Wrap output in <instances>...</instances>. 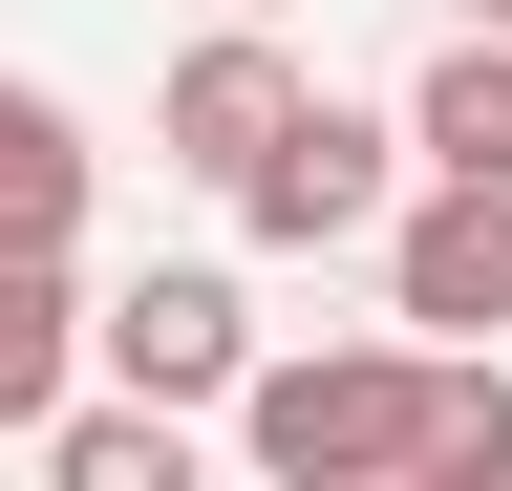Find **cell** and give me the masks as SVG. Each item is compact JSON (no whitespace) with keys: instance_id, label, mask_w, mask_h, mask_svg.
<instances>
[{"instance_id":"6da1fadb","label":"cell","mask_w":512,"mask_h":491,"mask_svg":"<svg viewBox=\"0 0 512 491\" xmlns=\"http://www.w3.org/2000/svg\"><path fill=\"white\" fill-rule=\"evenodd\" d=\"M235 449L278 470V491H406V449H427V342L384 321V342H299V363H235Z\"/></svg>"},{"instance_id":"7a4b0ae2","label":"cell","mask_w":512,"mask_h":491,"mask_svg":"<svg viewBox=\"0 0 512 491\" xmlns=\"http://www.w3.org/2000/svg\"><path fill=\"white\" fill-rule=\"evenodd\" d=\"M214 193H235V235H256V257H363V235H384V193H406V129H384V107H342V86H299L278 129L214 171Z\"/></svg>"},{"instance_id":"3957f363","label":"cell","mask_w":512,"mask_h":491,"mask_svg":"<svg viewBox=\"0 0 512 491\" xmlns=\"http://www.w3.org/2000/svg\"><path fill=\"white\" fill-rule=\"evenodd\" d=\"M384 321H406V342H491L512 321V171L384 193Z\"/></svg>"},{"instance_id":"277c9868","label":"cell","mask_w":512,"mask_h":491,"mask_svg":"<svg viewBox=\"0 0 512 491\" xmlns=\"http://www.w3.org/2000/svg\"><path fill=\"white\" fill-rule=\"evenodd\" d=\"M86 363H107L128 406H214L235 363H256V299H235L214 257H150L128 299H86Z\"/></svg>"},{"instance_id":"5b68a950","label":"cell","mask_w":512,"mask_h":491,"mask_svg":"<svg viewBox=\"0 0 512 491\" xmlns=\"http://www.w3.org/2000/svg\"><path fill=\"white\" fill-rule=\"evenodd\" d=\"M278 107H299V65H278V0H214V43L150 86V150H171V171H235Z\"/></svg>"},{"instance_id":"8992f818","label":"cell","mask_w":512,"mask_h":491,"mask_svg":"<svg viewBox=\"0 0 512 491\" xmlns=\"http://www.w3.org/2000/svg\"><path fill=\"white\" fill-rule=\"evenodd\" d=\"M86 193H107V150H86V107L0 65V257H86Z\"/></svg>"},{"instance_id":"52a82bcc","label":"cell","mask_w":512,"mask_h":491,"mask_svg":"<svg viewBox=\"0 0 512 491\" xmlns=\"http://www.w3.org/2000/svg\"><path fill=\"white\" fill-rule=\"evenodd\" d=\"M22 449H43L64 491H192V406H128V385L86 406V385H64V406L22 427Z\"/></svg>"},{"instance_id":"ba28073f","label":"cell","mask_w":512,"mask_h":491,"mask_svg":"<svg viewBox=\"0 0 512 491\" xmlns=\"http://www.w3.org/2000/svg\"><path fill=\"white\" fill-rule=\"evenodd\" d=\"M406 150H427V171H512V22H448V43H427Z\"/></svg>"},{"instance_id":"9c48e42d","label":"cell","mask_w":512,"mask_h":491,"mask_svg":"<svg viewBox=\"0 0 512 491\" xmlns=\"http://www.w3.org/2000/svg\"><path fill=\"white\" fill-rule=\"evenodd\" d=\"M64 385H86V278H64V257H0V449H22Z\"/></svg>"},{"instance_id":"30bf717a","label":"cell","mask_w":512,"mask_h":491,"mask_svg":"<svg viewBox=\"0 0 512 491\" xmlns=\"http://www.w3.org/2000/svg\"><path fill=\"white\" fill-rule=\"evenodd\" d=\"M406 491H512V363L491 342H427V449Z\"/></svg>"},{"instance_id":"8fae6325","label":"cell","mask_w":512,"mask_h":491,"mask_svg":"<svg viewBox=\"0 0 512 491\" xmlns=\"http://www.w3.org/2000/svg\"><path fill=\"white\" fill-rule=\"evenodd\" d=\"M448 22H512V0H448Z\"/></svg>"}]
</instances>
